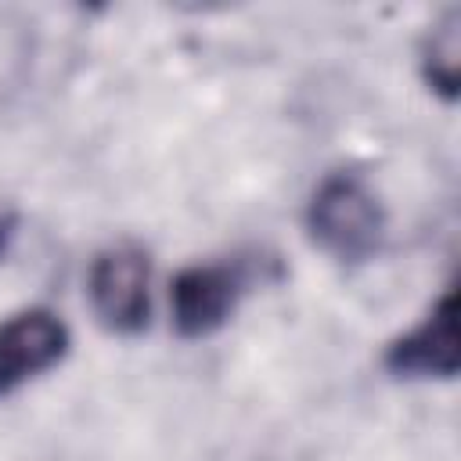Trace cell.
<instances>
[{
  "label": "cell",
  "instance_id": "1",
  "mask_svg": "<svg viewBox=\"0 0 461 461\" xmlns=\"http://www.w3.org/2000/svg\"><path fill=\"white\" fill-rule=\"evenodd\" d=\"M303 223L310 241L342 267H360L385 245V205L353 169H335L313 187Z\"/></svg>",
  "mask_w": 461,
  "mask_h": 461
},
{
  "label": "cell",
  "instance_id": "2",
  "mask_svg": "<svg viewBox=\"0 0 461 461\" xmlns=\"http://www.w3.org/2000/svg\"><path fill=\"white\" fill-rule=\"evenodd\" d=\"M86 299L112 335H140L151 324V256L137 241H115L90 259Z\"/></svg>",
  "mask_w": 461,
  "mask_h": 461
},
{
  "label": "cell",
  "instance_id": "3",
  "mask_svg": "<svg viewBox=\"0 0 461 461\" xmlns=\"http://www.w3.org/2000/svg\"><path fill=\"white\" fill-rule=\"evenodd\" d=\"M385 375L400 382H450L461 367V328H457V288L447 285L429 313L389 339L382 349Z\"/></svg>",
  "mask_w": 461,
  "mask_h": 461
},
{
  "label": "cell",
  "instance_id": "4",
  "mask_svg": "<svg viewBox=\"0 0 461 461\" xmlns=\"http://www.w3.org/2000/svg\"><path fill=\"white\" fill-rule=\"evenodd\" d=\"M245 277L230 263H187L169 285L173 331L187 342L216 335L238 310Z\"/></svg>",
  "mask_w": 461,
  "mask_h": 461
},
{
  "label": "cell",
  "instance_id": "5",
  "mask_svg": "<svg viewBox=\"0 0 461 461\" xmlns=\"http://www.w3.org/2000/svg\"><path fill=\"white\" fill-rule=\"evenodd\" d=\"M68 346V324L47 306H29L0 321V400L58 367Z\"/></svg>",
  "mask_w": 461,
  "mask_h": 461
},
{
  "label": "cell",
  "instance_id": "6",
  "mask_svg": "<svg viewBox=\"0 0 461 461\" xmlns=\"http://www.w3.org/2000/svg\"><path fill=\"white\" fill-rule=\"evenodd\" d=\"M418 68L425 86L454 104L461 94V7H447L425 32L418 50Z\"/></svg>",
  "mask_w": 461,
  "mask_h": 461
},
{
  "label": "cell",
  "instance_id": "7",
  "mask_svg": "<svg viewBox=\"0 0 461 461\" xmlns=\"http://www.w3.org/2000/svg\"><path fill=\"white\" fill-rule=\"evenodd\" d=\"M14 234H18V212H14V209H0V259H4V252L11 249Z\"/></svg>",
  "mask_w": 461,
  "mask_h": 461
}]
</instances>
